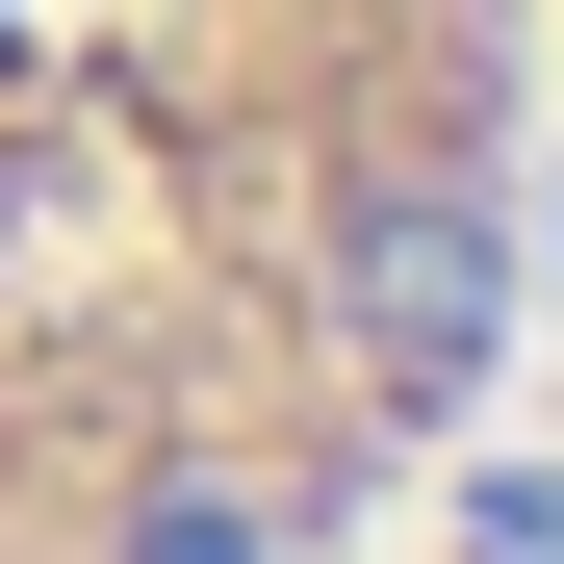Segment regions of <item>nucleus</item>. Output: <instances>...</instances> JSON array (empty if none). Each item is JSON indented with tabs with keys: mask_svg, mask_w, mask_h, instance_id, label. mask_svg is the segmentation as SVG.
Listing matches in <instances>:
<instances>
[{
	"mask_svg": "<svg viewBox=\"0 0 564 564\" xmlns=\"http://www.w3.org/2000/svg\"><path fill=\"white\" fill-rule=\"evenodd\" d=\"M539 334V0H0V564H386Z\"/></svg>",
	"mask_w": 564,
	"mask_h": 564,
	"instance_id": "f257e3e1",
	"label": "nucleus"
},
{
	"mask_svg": "<svg viewBox=\"0 0 564 564\" xmlns=\"http://www.w3.org/2000/svg\"><path fill=\"white\" fill-rule=\"evenodd\" d=\"M539 231H564V0H539Z\"/></svg>",
	"mask_w": 564,
	"mask_h": 564,
	"instance_id": "f03ea898",
	"label": "nucleus"
}]
</instances>
